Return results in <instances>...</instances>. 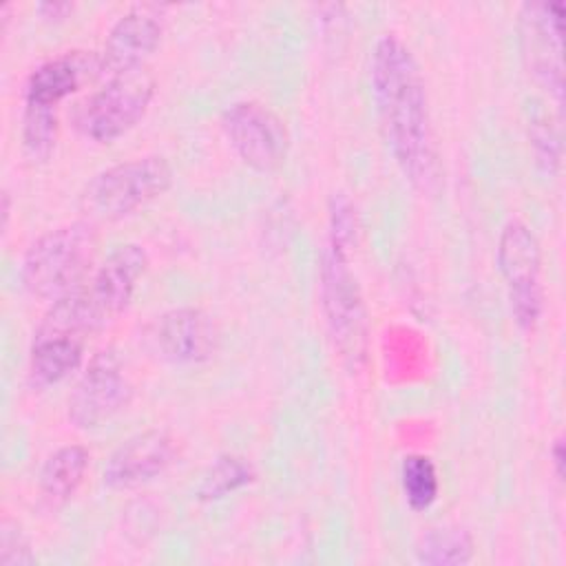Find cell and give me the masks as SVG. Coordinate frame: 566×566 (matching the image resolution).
Wrapping results in <instances>:
<instances>
[{"instance_id": "1", "label": "cell", "mask_w": 566, "mask_h": 566, "mask_svg": "<svg viewBox=\"0 0 566 566\" xmlns=\"http://www.w3.org/2000/svg\"><path fill=\"white\" fill-rule=\"evenodd\" d=\"M374 104L387 146L413 184L433 179L436 144L429 119L424 80L411 49L387 33L376 40L369 64Z\"/></svg>"}, {"instance_id": "2", "label": "cell", "mask_w": 566, "mask_h": 566, "mask_svg": "<svg viewBox=\"0 0 566 566\" xmlns=\"http://www.w3.org/2000/svg\"><path fill=\"white\" fill-rule=\"evenodd\" d=\"M99 327L102 321L91 303L86 283L55 298L33 332L29 349L31 385H57L75 371L91 334Z\"/></svg>"}, {"instance_id": "3", "label": "cell", "mask_w": 566, "mask_h": 566, "mask_svg": "<svg viewBox=\"0 0 566 566\" xmlns=\"http://www.w3.org/2000/svg\"><path fill=\"white\" fill-rule=\"evenodd\" d=\"M97 252V232L88 221H75L38 237L24 259L20 279L31 296L55 301L84 283Z\"/></svg>"}, {"instance_id": "4", "label": "cell", "mask_w": 566, "mask_h": 566, "mask_svg": "<svg viewBox=\"0 0 566 566\" xmlns=\"http://www.w3.org/2000/svg\"><path fill=\"white\" fill-rule=\"evenodd\" d=\"M172 186V166L144 155L99 170L82 190L80 208L91 221H117L161 197Z\"/></svg>"}, {"instance_id": "5", "label": "cell", "mask_w": 566, "mask_h": 566, "mask_svg": "<svg viewBox=\"0 0 566 566\" xmlns=\"http://www.w3.org/2000/svg\"><path fill=\"white\" fill-rule=\"evenodd\" d=\"M321 307L340 358L354 369L360 367L369 345L367 307L349 259L332 250L321 261Z\"/></svg>"}, {"instance_id": "6", "label": "cell", "mask_w": 566, "mask_h": 566, "mask_svg": "<svg viewBox=\"0 0 566 566\" xmlns=\"http://www.w3.org/2000/svg\"><path fill=\"white\" fill-rule=\"evenodd\" d=\"M153 95L155 77L148 66L111 75L82 104L77 126L93 142L108 144L128 133L146 115Z\"/></svg>"}, {"instance_id": "7", "label": "cell", "mask_w": 566, "mask_h": 566, "mask_svg": "<svg viewBox=\"0 0 566 566\" xmlns=\"http://www.w3.org/2000/svg\"><path fill=\"white\" fill-rule=\"evenodd\" d=\"M497 268L506 285L515 323L535 329L542 307V250L533 230L522 221H509L497 239Z\"/></svg>"}, {"instance_id": "8", "label": "cell", "mask_w": 566, "mask_h": 566, "mask_svg": "<svg viewBox=\"0 0 566 566\" xmlns=\"http://www.w3.org/2000/svg\"><path fill=\"white\" fill-rule=\"evenodd\" d=\"M221 128L241 157V161L259 172L276 170L290 150L285 122L265 104L243 99L230 104L221 115Z\"/></svg>"}, {"instance_id": "9", "label": "cell", "mask_w": 566, "mask_h": 566, "mask_svg": "<svg viewBox=\"0 0 566 566\" xmlns=\"http://www.w3.org/2000/svg\"><path fill=\"white\" fill-rule=\"evenodd\" d=\"M133 398L122 360L113 349L97 352L82 371L69 398V420L80 429H95L117 416Z\"/></svg>"}, {"instance_id": "10", "label": "cell", "mask_w": 566, "mask_h": 566, "mask_svg": "<svg viewBox=\"0 0 566 566\" xmlns=\"http://www.w3.org/2000/svg\"><path fill=\"white\" fill-rule=\"evenodd\" d=\"M522 49L533 77L562 106L564 97V7L562 2H526L520 11Z\"/></svg>"}, {"instance_id": "11", "label": "cell", "mask_w": 566, "mask_h": 566, "mask_svg": "<svg viewBox=\"0 0 566 566\" xmlns=\"http://www.w3.org/2000/svg\"><path fill=\"white\" fill-rule=\"evenodd\" d=\"M148 345L161 360L195 365L208 360L219 345L214 321L199 307H172L148 327Z\"/></svg>"}, {"instance_id": "12", "label": "cell", "mask_w": 566, "mask_h": 566, "mask_svg": "<svg viewBox=\"0 0 566 566\" xmlns=\"http://www.w3.org/2000/svg\"><path fill=\"white\" fill-rule=\"evenodd\" d=\"M177 440L164 429H146L124 440L106 460L102 480L108 489H135L161 475L177 460Z\"/></svg>"}, {"instance_id": "13", "label": "cell", "mask_w": 566, "mask_h": 566, "mask_svg": "<svg viewBox=\"0 0 566 566\" xmlns=\"http://www.w3.org/2000/svg\"><path fill=\"white\" fill-rule=\"evenodd\" d=\"M161 20L153 7H133L111 27L102 49V77L146 66L161 42Z\"/></svg>"}, {"instance_id": "14", "label": "cell", "mask_w": 566, "mask_h": 566, "mask_svg": "<svg viewBox=\"0 0 566 566\" xmlns=\"http://www.w3.org/2000/svg\"><path fill=\"white\" fill-rule=\"evenodd\" d=\"M148 268V254L139 243L117 245L86 285L102 325L122 314Z\"/></svg>"}, {"instance_id": "15", "label": "cell", "mask_w": 566, "mask_h": 566, "mask_svg": "<svg viewBox=\"0 0 566 566\" xmlns=\"http://www.w3.org/2000/svg\"><path fill=\"white\" fill-rule=\"evenodd\" d=\"M102 77V55L93 51H66L40 64L27 80L24 104L51 106L80 91L84 84Z\"/></svg>"}, {"instance_id": "16", "label": "cell", "mask_w": 566, "mask_h": 566, "mask_svg": "<svg viewBox=\"0 0 566 566\" xmlns=\"http://www.w3.org/2000/svg\"><path fill=\"white\" fill-rule=\"evenodd\" d=\"M88 451L82 444H66L53 451L38 475L40 500L49 509L64 506L84 480L88 469Z\"/></svg>"}, {"instance_id": "17", "label": "cell", "mask_w": 566, "mask_h": 566, "mask_svg": "<svg viewBox=\"0 0 566 566\" xmlns=\"http://www.w3.org/2000/svg\"><path fill=\"white\" fill-rule=\"evenodd\" d=\"M416 559L427 566H462L473 559V537L460 526H438L416 544Z\"/></svg>"}, {"instance_id": "18", "label": "cell", "mask_w": 566, "mask_h": 566, "mask_svg": "<svg viewBox=\"0 0 566 566\" xmlns=\"http://www.w3.org/2000/svg\"><path fill=\"white\" fill-rule=\"evenodd\" d=\"M254 478H256L254 467L243 455H234V453L219 455L203 473V478L197 486V497L206 500V502L221 500V497L248 486Z\"/></svg>"}, {"instance_id": "19", "label": "cell", "mask_w": 566, "mask_h": 566, "mask_svg": "<svg viewBox=\"0 0 566 566\" xmlns=\"http://www.w3.org/2000/svg\"><path fill=\"white\" fill-rule=\"evenodd\" d=\"M400 484H402V493L409 509L413 511L429 509L436 502L440 491L433 460L422 453L405 455L400 464Z\"/></svg>"}, {"instance_id": "20", "label": "cell", "mask_w": 566, "mask_h": 566, "mask_svg": "<svg viewBox=\"0 0 566 566\" xmlns=\"http://www.w3.org/2000/svg\"><path fill=\"white\" fill-rule=\"evenodd\" d=\"M57 142V108L24 104L22 148L31 161H46Z\"/></svg>"}, {"instance_id": "21", "label": "cell", "mask_w": 566, "mask_h": 566, "mask_svg": "<svg viewBox=\"0 0 566 566\" xmlns=\"http://www.w3.org/2000/svg\"><path fill=\"white\" fill-rule=\"evenodd\" d=\"M356 234H358V221H356V210L352 201L343 195L332 197L329 206V245L327 250L349 259L354 245H356Z\"/></svg>"}, {"instance_id": "22", "label": "cell", "mask_w": 566, "mask_h": 566, "mask_svg": "<svg viewBox=\"0 0 566 566\" xmlns=\"http://www.w3.org/2000/svg\"><path fill=\"white\" fill-rule=\"evenodd\" d=\"M528 139L533 146V155H535V164L553 175L559 166V157H562V144H559V135L555 130V126L551 124V119L544 113H537L531 117L528 122Z\"/></svg>"}, {"instance_id": "23", "label": "cell", "mask_w": 566, "mask_h": 566, "mask_svg": "<svg viewBox=\"0 0 566 566\" xmlns=\"http://www.w3.org/2000/svg\"><path fill=\"white\" fill-rule=\"evenodd\" d=\"M35 555L18 524L4 520L0 531V564L2 566H31Z\"/></svg>"}, {"instance_id": "24", "label": "cell", "mask_w": 566, "mask_h": 566, "mask_svg": "<svg viewBox=\"0 0 566 566\" xmlns=\"http://www.w3.org/2000/svg\"><path fill=\"white\" fill-rule=\"evenodd\" d=\"M551 462H553V471H555L557 480H564V473H566V449H564V438L562 436H557L553 440Z\"/></svg>"}, {"instance_id": "25", "label": "cell", "mask_w": 566, "mask_h": 566, "mask_svg": "<svg viewBox=\"0 0 566 566\" xmlns=\"http://www.w3.org/2000/svg\"><path fill=\"white\" fill-rule=\"evenodd\" d=\"M71 9H73V4H69V2H42V4H38V11L44 18H55V20L64 18Z\"/></svg>"}, {"instance_id": "26", "label": "cell", "mask_w": 566, "mask_h": 566, "mask_svg": "<svg viewBox=\"0 0 566 566\" xmlns=\"http://www.w3.org/2000/svg\"><path fill=\"white\" fill-rule=\"evenodd\" d=\"M9 221V192H2V228H7Z\"/></svg>"}]
</instances>
